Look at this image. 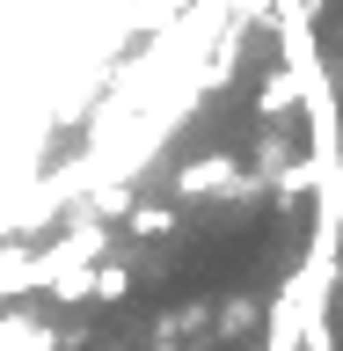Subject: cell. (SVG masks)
<instances>
[{
    "label": "cell",
    "mask_w": 343,
    "mask_h": 351,
    "mask_svg": "<svg viewBox=\"0 0 343 351\" xmlns=\"http://www.w3.org/2000/svg\"><path fill=\"white\" fill-rule=\"evenodd\" d=\"M175 191H183V197H227V191H241L234 154H205V161H190V169L175 176Z\"/></svg>",
    "instance_id": "1"
},
{
    "label": "cell",
    "mask_w": 343,
    "mask_h": 351,
    "mask_svg": "<svg viewBox=\"0 0 343 351\" xmlns=\"http://www.w3.org/2000/svg\"><path fill=\"white\" fill-rule=\"evenodd\" d=\"M292 103H300V81H292V73H285V66H278V73H270V81H263L256 110H263V117H285V110H292Z\"/></svg>",
    "instance_id": "2"
},
{
    "label": "cell",
    "mask_w": 343,
    "mask_h": 351,
    "mask_svg": "<svg viewBox=\"0 0 343 351\" xmlns=\"http://www.w3.org/2000/svg\"><path fill=\"white\" fill-rule=\"evenodd\" d=\"M125 293H131V271H125V263H110V271H95V278H88L81 285V300H125Z\"/></svg>",
    "instance_id": "3"
},
{
    "label": "cell",
    "mask_w": 343,
    "mask_h": 351,
    "mask_svg": "<svg viewBox=\"0 0 343 351\" xmlns=\"http://www.w3.org/2000/svg\"><path fill=\"white\" fill-rule=\"evenodd\" d=\"M131 234H175V213H161V205H139V213H131Z\"/></svg>",
    "instance_id": "4"
}]
</instances>
